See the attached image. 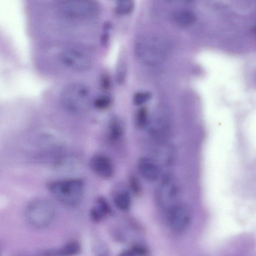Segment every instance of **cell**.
Instances as JSON below:
<instances>
[{
  "instance_id": "cell-1",
  "label": "cell",
  "mask_w": 256,
  "mask_h": 256,
  "mask_svg": "<svg viewBox=\"0 0 256 256\" xmlns=\"http://www.w3.org/2000/svg\"><path fill=\"white\" fill-rule=\"evenodd\" d=\"M48 188L64 205L75 207L81 200L84 190V182L80 179L53 181L49 184Z\"/></svg>"
},
{
  "instance_id": "cell-16",
  "label": "cell",
  "mask_w": 256,
  "mask_h": 256,
  "mask_svg": "<svg viewBox=\"0 0 256 256\" xmlns=\"http://www.w3.org/2000/svg\"><path fill=\"white\" fill-rule=\"evenodd\" d=\"M134 7V2L131 0H121L116 2L115 10L118 14L125 15L132 12Z\"/></svg>"
},
{
  "instance_id": "cell-14",
  "label": "cell",
  "mask_w": 256,
  "mask_h": 256,
  "mask_svg": "<svg viewBox=\"0 0 256 256\" xmlns=\"http://www.w3.org/2000/svg\"><path fill=\"white\" fill-rule=\"evenodd\" d=\"M110 213L111 209L107 201L104 198L100 197L97 199L96 206L91 211V215L93 220L99 221Z\"/></svg>"
},
{
  "instance_id": "cell-9",
  "label": "cell",
  "mask_w": 256,
  "mask_h": 256,
  "mask_svg": "<svg viewBox=\"0 0 256 256\" xmlns=\"http://www.w3.org/2000/svg\"><path fill=\"white\" fill-rule=\"evenodd\" d=\"M90 167L96 174L103 179H111L114 174V167L112 161L104 155H94L90 160Z\"/></svg>"
},
{
  "instance_id": "cell-17",
  "label": "cell",
  "mask_w": 256,
  "mask_h": 256,
  "mask_svg": "<svg viewBox=\"0 0 256 256\" xmlns=\"http://www.w3.org/2000/svg\"><path fill=\"white\" fill-rule=\"evenodd\" d=\"M127 64L125 60L122 59L118 63L116 71V79L118 83L123 84L127 76Z\"/></svg>"
},
{
  "instance_id": "cell-15",
  "label": "cell",
  "mask_w": 256,
  "mask_h": 256,
  "mask_svg": "<svg viewBox=\"0 0 256 256\" xmlns=\"http://www.w3.org/2000/svg\"><path fill=\"white\" fill-rule=\"evenodd\" d=\"M115 206L119 210L126 211L130 207L131 197L127 191H122L117 194L114 199Z\"/></svg>"
},
{
  "instance_id": "cell-20",
  "label": "cell",
  "mask_w": 256,
  "mask_h": 256,
  "mask_svg": "<svg viewBox=\"0 0 256 256\" xmlns=\"http://www.w3.org/2000/svg\"><path fill=\"white\" fill-rule=\"evenodd\" d=\"M151 98V94L148 92H139L133 97V103L136 106H141L147 103Z\"/></svg>"
},
{
  "instance_id": "cell-11",
  "label": "cell",
  "mask_w": 256,
  "mask_h": 256,
  "mask_svg": "<svg viewBox=\"0 0 256 256\" xmlns=\"http://www.w3.org/2000/svg\"><path fill=\"white\" fill-rule=\"evenodd\" d=\"M108 138L110 142L116 144L123 138L125 129L122 121L119 118L112 119L109 123L108 130Z\"/></svg>"
},
{
  "instance_id": "cell-2",
  "label": "cell",
  "mask_w": 256,
  "mask_h": 256,
  "mask_svg": "<svg viewBox=\"0 0 256 256\" xmlns=\"http://www.w3.org/2000/svg\"><path fill=\"white\" fill-rule=\"evenodd\" d=\"M56 210L50 201L44 199L33 200L27 206L25 217L27 223L36 229L48 227L53 221Z\"/></svg>"
},
{
  "instance_id": "cell-18",
  "label": "cell",
  "mask_w": 256,
  "mask_h": 256,
  "mask_svg": "<svg viewBox=\"0 0 256 256\" xmlns=\"http://www.w3.org/2000/svg\"><path fill=\"white\" fill-rule=\"evenodd\" d=\"M136 122L138 127L144 128L148 122V112L147 109L145 107L140 108L136 116Z\"/></svg>"
},
{
  "instance_id": "cell-5",
  "label": "cell",
  "mask_w": 256,
  "mask_h": 256,
  "mask_svg": "<svg viewBox=\"0 0 256 256\" xmlns=\"http://www.w3.org/2000/svg\"><path fill=\"white\" fill-rule=\"evenodd\" d=\"M59 60L65 67L76 72L87 71L92 64V61L87 54L74 48L63 50L60 53Z\"/></svg>"
},
{
  "instance_id": "cell-3",
  "label": "cell",
  "mask_w": 256,
  "mask_h": 256,
  "mask_svg": "<svg viewBox=\"0 0 256 256\" xmlns=\"http://www.w3.org/2000/svg\"><path fill=\"white\" fill-rule=\"evenodd\" d=\"M61 101L67 111L74 114H80L89 108L91 93L89 89L84 85L73 83L64 89Z\"/></svg>"
},
{
  "instance_id": "cell-19",
  "label": "cell",
  "mask_w": 256,
  "mask_h": 256,
  "mask_svg": "<svg viewBox=\"0 0 256 256\" xmlns=\"http://www.w3.org/2000/svg\"><path fill=\"white\" fill-rule=\"evenodd\" d=\"M111 104V98L106 95L98 97L94 102V107L99 110H104L110 106Z\"/></svg>"
},
{
  "instance_id": "cell-4",
  "label": "cell",
  "mask_w": 256,
  "mask_h": 256,
  "mask_svg": "<svg viewBox=\"0 0 256 256\" xmlns=\"http://www.w3.org/2000/svg\"><path fill=\"white\" fill-rule=\"evenodd\" d=\"M59 8L65 16L82 20L95 19L100 12L98 4L89 0H65L60 2Z\"/></svg>"
},
{
  "instance_id": "cell-23",
  "label": "cell",
  "mask_w": 256,
  "mask_h": 256,
  "mask_svg": "<svg viewBox=\"0 0 256 256\" xmlns=\"http://www.w3.org/2000/svg\"><path fill=\"white\" fill-rule=\"evenodd\" d=\"M119 256H135V254L133 252L126 251L123 252Z\"/></svg>"
},
{
  "instance_id": "cell-13",
  "label": "cell",
  "mask_w": 256,
  "mask_h": 256,
  "mask_svg": "<svg viewBox=\"0 0 256 256\" xmlns=\"http://www.w3.org/2000/svg\"><path fill=\"white\" fill-rule=\"evenodd\" d=\"M173 20L179 26L187 27L192 25L196 22L197 17L191 11L182 10L175 13Z\"/></svg>"
},
{
  "instance_id": "cell-7",
  "label": "cell",
  "mask_w": 256,
  "mask_h": 256,
  "mask_svg": "<svg viewBox=\"0 0 256 256\" xmlns=\"http://www.w3.org/2000/svg\"><path fill=\"white\" fill-rule=\"evenodd\" d=\"M154 41L148 37H141L136 42L135 52L138 58L146 65L155 64L158 61L159 52Z\"/></svg>"
},
{
  "instance_id": "cell-21",
  "label": "cell",
  "mask_w": 256,
  "mask_h": 256,
  "mask_svg": "<svg viewBox=\"0 0 256 256\" xmlns=\"http://www.w3.org/2000/svg\"><path fill=\"white\" fill-rule=\"evenodd\" d=\"M129 186L134 194L139 196L141 194L142 187L140 182L136 177L131 176L130 178Z\"/></svg>"
},
{
  "instance_id": "cell-10",
  "label": "cell",
  "mask_w": 256,
  "mask_h": 256,
  "mask_svg": "<svg viewBox=\"0 0 256 256\" xmlns=\"http://www.w3.org/2000/svg\"><path fill=\"white\" fill-rule=\"evenodd\" d=\"M138 169L141 175L148 181H156L160 175V169L157 164L149 157L141 158L138 161Z\"/></svg>"
},
{
  "instance_id": "cell-22",
  "label": "cell",
  "mask_w": 256,
  "mask_h": 256,
  "mask_svg": "<svg viewBox=\"0 0 256 256\" xmlns=\"http://www.w3.org/2000/svg\"><path fill=\"white\" fill-rule=\"evenodd\" d=\"M101 85L103 89H109L110 85V83L109 79L107 77L104 76L102 79Z\"/></svg>"
},
{
  "instance_id": "cell-12",
  "label": "cell",
  "mask_w": 256,
  "mask_h": 256,
  "mask_svg": "<svg viewBox=\"0 0 256 256\" xmlns=\"http://www.w3.org/2000/svg\"><path fill=\"white\" fill-rule=\"evenodd\" d=\"M80 245L77 242H71L61 249L49 250L42 252V256H73L77 254L80 251Z\"/></svg>"
},
{
  "instance_id": "cell-6",
  "label": "cell",
  "mask_w": 256,
  "mask_h": 256,
  "mask_svg": "<svg viewBox=\"0 0 256 256\" xmlns=\"http://www.w3.org/2000/svg\"><path fill=\"white\" fill-rule=\"evenodd\" d=\"M157 194L160 205L169 210L177 204L175 202L180 196L179 188L174 179L167 176L161 182Z\"/></svg>"
},
{
  "instance_id": "cell-8",
  "label": "cell",
  "mask_w": 256,
  "mask_h": 256,
  "mask_svg": "<svg viewBox=\"0 0 256 256\" xmlns=\"http://www.w3.org/2000/svg\"><path fill=\"white\" fill-rule=\"evenodd\" d=\"M191 219V211L184 204H177L169 210V224L175 231L180 232L185 230L190 224Z\"/></svg>"
}]
</instances>
